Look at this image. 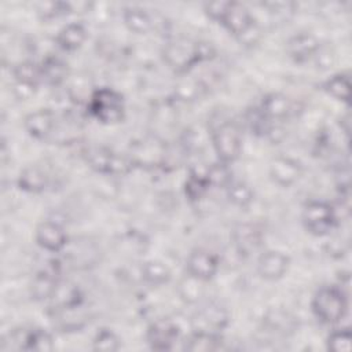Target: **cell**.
Here are the masks:
<instances>
[{
  "mask_svg": "<svg viewBox=\"0 0 352 352\" xmlns=\"http://www.w3.org/2000/svg\"><path fill=\"white\" fill-rule=\"evenodd\" d=\"M209 136L219 161L232 164L242 150V133L238 122L220 111L209 118Z\"/></svg>",
  "mask_w": 352,
  "mask_h": 352,
  "instance_id": "1",
  "label": "cell"
},
{
  "mask_svg": "<svg viewBox=\"0 0 352 352\" xmlns=\"http://www.w3.org/2000/svg\"><path fill=\"white\" fill-rule=\"evenodd\" d=\"M210 58V47L187 37L168 41L162 48V59L177 74L188 73L194 66Z\"/></svg>",
  "mask_w": 352,
  "mask_h": 352,
  "instance_id": "2",
  "label": "cell"
},
{
  "mask_svg": "<svg viewBox=\"0 0 352 352\" xmlns=\"http://www.w3.org/2000/svg\"><path fill=\"white\" fill-rule=\"evenodd\" d=\"M241 44L253 45L261 37V28L250 10L239 1H227L220 22Z\"/></svg>",
  "mask_w": 352,
  "mask_h": 352,
  "instance_id": "3",
  "label": "cell"
},
{
  "mask_svg": "<svg viewBox=\"0 0 352 352\" xmlns=\"http://www.w3.org/2000/svg\"><path fill=\"white\" fill-rule=\"evenodd\" d=\"M314 315L324 324H336L342 320L348 312V294L338 285L320 286L311 302Z\"/></svg>",
  "mask_w": 352,
  "mask_h": 352,
  "instance_id": "4",
  "label": "cell"
},
{
  "mask_svg": "<svg viewBox=\"0 0 352 352\" xmlns=\"http://www.w3.org/2000/svg\"><path fill=\"white\" fill-rule=\"evenodd\" d=\"M87 109L92 117L103 124L120 122L125 114L122 95L107 87L96 88L89 95Z\"/></svg>",
  "mask_w": 352,
  "mask_h": 352,
  "instance_id": "5",
  "label": "cell"
},
{
  "mask_svg": "<svg viewBox=\"0 0 352 352\" xmlns=\"http://www.w3.org/2000/svg\"><path fill=\"white\" fill-rule=\"evenodd\" d=\"M87 164L102 175L121 176L133 168V160L103 146H92L84 151Z\"/></svg>",
  "mask_w": 352,
  "mask_h": 352,
  "instance_id": "6",
  "label": "cell"
},
{
  "mask_svg": "<svg viewBox=\"0 0 352 352\" xmlns=\"http://www.w3.org/2000/svg\"><path fill=\"white\" fill-rule=\"evenodd\" d=\"M301 221L309 234L323 236L334 230L338 220L336 209L329 202L314 199L304 205Z\"/></svg>",
  "mask_w": 352,
  "mask_h": 352,
  "instance_id": "7",
  "label": "cell"
},
{
  "mask_svg": "<svg viewBox=\"0 0 352 352\" xmlns=\"http://www.w3.org/2000/svg\"><path fill=\"white\" fill-rule=\"evenodd\" d=\"M230 315L228 311L219 302H208L198 308L191 319L192 331H204L221 334L228 326Z\"/></svg>",
  "mask_w": 352,
  "mask_h": 352,
  "instance_id": "8",
  "label": "cell"
},
{
  "mask_svg": "<svg viewBox=\"0 0 352 352\" xmlns=\"http://www.w3.org/2000/svg\"><path fill=\"white\" fill-rule=\"evenodd\" d=\"M8 337L10 344H12V348L15 349L36 352H50L54 349L52 336L40 327L15 329Z\"/></svg>",
  "mask_w": 352,
  "mask_h": 352,
  "instance_id": "9",
  "label": "cell"
},
{
  "mask_svg": "<svg viewBox=\"0 0 352 352\" xmlns=\"http://www.w3.org/2000/svg\"><path fill=\"white\" fill-rule=\"evenodd\" d=\"M219 267V257L208 249H194L186 258L187 274L202 282L210 280L217 274Z\"/></svg>",
  "mask_w": 352,
  "mask_h": 352,
  "instance_id": "10",
  "label": "cell"
},
{
  "mask_svg": "<svg viewBox=\"0 0 352 352\" xmlns=\"http://www.w3.org/2000/svg\"><path fill=\"white\" fill-rule=\"evenodd\" d=\"M180 338V327L170 319H158L153 322L146 333L147 344L155 351L172 349Z\"/></svg>",
  "mask_w": 352,
  "mask_h": 352,
  "instance_id": "11",
  "label": "cell"
},
{
  "mask_svg": "<svg viewBox=\"0 0 352 352\" xmlns=\"http://www.w3.org/2000/svg\"><path fill=\"white\" fill-rule=\"evenodd\" d=\"M34 239L41 249L51 253L62 252L69 242L63 227L52 220H44L37 224Z\"/></svg>",
  "mask_w": 352,
  "mask_h": 352,
  "instance_id": "12",
  "label": "cell"
},
{
  "mask_svg": "<svg viewBox=\"0 0 352 352\" xmlns=\"http://www.w3.org/2000/svg\"><path fill=\"white\" fill-rule=\"evenodd\" d=\"M268 173L275 184L280 187H290L301 177L302 165L292 157L276 155L270 162Z\"/></svg>",
  "mask_w": 352,
  "mask_h": 352,
  "instance_id": "13",
  "label": "cell"
},
{
  "mask_svg": "<svg viewBox=\"0 0 352 352\" xmlns=\"http://www.w3.org/2000/svg\"><path fill=\"white\" fill-rule=\"evenodd\" d=\"M23 128L32 138L45 140L56 128V116L51 109H38L25 116Z\"/></svg>",
  "mask_w": 352,
  "mask_h": 352,
  "instance_id": "14",
  "label": "cell"
},
{
  "mask_svg": "<svg viewBox=\"0 0 352 352\" xmlns=\"http://www.w3.org/2000/svg\"><path fill=\"white\" fill-rule=\"evenodd\" d=\"M290 265V258L279 250H265L257 258V272L265 280L280 279Z\"/></svg>",
  "mask_w": 352,
  "mask_h": 352,
  "instance_id": "15",
  "label": "cell"
},
{
  "mask_svg": "<svg viewBox=\"0 0 352 352\" xmlns=\"http://www.w3.org/2000/svg\"><path fill=\"white\" fill-rule=\"evenodd\" d=\"M286 54L296 62H305L315 56L320 50L319 38L308 32H300L286 41Z\"/></svg>",
  "mask_w": 352,
  "mask_h": 352,
  "instance_id": "16",
  "label": "cell"
},
{
  "mask_svg": "<svg viewBox=\"0 0 352 352\" xmlns=\"http://www.w3.org/2000/svg\"><path fill=\"white\" fill-rule=\"evenodd\" d=\"M59 286L56 267H47L36 274L30 285V296L37 301L52 298Z\"/></svg>",
  "mask_w": 352,
  "mask_h": 352,
  "instance_id": "17",
  "label": "cell"
},
{
  "mask_svg": "<svg viewBox=\"0 0 352 352\" xmlns=\"http://www.w3.org/2000/svg\"><path fill=\"white\" fill-rule=\"evenodd\" d=\"M232 239L238 253L248 256L260 246L263 241V232L257 226L250 223H243L235 227L232 232Z\"/></svg>",
  "mask_w": 352,
  "mask_h": 352,
  "instance_id": "18",
  "label": "cell"
},
{
  "mask_svg": "<svg viewBox=\"0 0 352 352\" xmlns=\"http://www.w3.org/2000/svg\"><path fill=\"white\" fill-rule=\"evenodd\" d=\"M16 184L22 191L38 194L50 186V176L38 165H29L21 170Z\"/></svg>",
  "mask_w": 352,
  "mask_h": 352,
  "instance_id": "19",
  "label": "cell"
},
{
  "mask_svg": "<svg viewBox=\"0 0 352 352\" xmlns=\"http://www.w3.org/2000/svg\"><path fill=\"white\" fill-rule=\"evenodd\" d=\"M87 29L80 22H69L55 36L56 45L63 51H76L87 40Z\"/></svg>",
  "mask_w": 352,
  "mask_h": 352,
  "instance_id": "20",
  "label": "cell"
},
{
  "mask_svg": "<svg viewBox=\"0 0 352 352\" xmlns=\"http://www.w3.org/2000/svg\"><path fill=\"white\" fill-rule=\"evenodd\" d=\"M258 107L271 121H275L286 118L293 111V102L285 94L271 92L261 99Z\"/></svg>",
  "mask_w": 352,
  "mask_h": 352,
  "instance_id": "21",
  "label": "cell"
},
{
  "mask_svg": "<svg viewBox=\"0 0 352 352\" xmlns=\"http://www.w3.org/2000/svg\"><path fill=\"white\" fill-rule=\"evenodd\" d=\"M124 25L133 33L144 34L153 28L151 15L139 6H128L122 10Z\"/></svg>",
  "mask_w": 352,
  "mask_h": 352,
  "instance_id": "22",
  "label": "cell"
},
{
  "mask_svg": "<svg viewBox=\"0 0 352 352\" xmlns=\"http://www.w3.org/2000/svg\"><path fill=\"white\" fill-rule=\"evenodd\" d=\"M221 334L192 331L190 337L184 341L183 349L190 352H212L221 346Z\"/></svg>",
  "mask_w": 352,
  "mask_h": 352,
  "instance_id": "23",
  "label": "cell"
},
{
  "mask_svg": "<svg viewBox=\"0 0 352 352\" xmlns=\"http://www.w3.org/2000/svg\"><path fill=\"white\" fill-rule=\"evenodd\" d=\"M320 88L330 96L344 103H349L351 99V80L348 73H337L324 80Z\"/></svg>",
  "mask_w": 352,
  "mask_h": 352,
  "instance_id": "24",
  "label": "cell"
},
{
  "mask_svg": "<svg viewBox=\"0 0 352 352\" xmlns=\"http://www.w3.org/2000/svg\"><path fill=\"white\" fill-rule=\"evenodd\" d=\"M11 72L14 81L18 84L37 88V85L43 81L41 66L33 60H22L14 65Z\"/></svg>",
  "mask_w": 352,
  "mask_h": 352,
  "instance_id": "25",
  "label": "cell"
},
{
  "mask_svg": "<svg viewBox=\"0 0 352 352\" xmlns=\"http://www.w3.org/2000/svg\"><path fill=\"white\" fill-rule=\"evenodd\" d=\"M142 279L151 287L166 285L170 278V270L160 260H148L142 265Z\"/></svg>",
  "mask_w": 352,
  "mask_h": 352,
  "instance_id": "26",
  "label": "cell"
},
{
  "mask_svg": "<svg viewBox=\"0 0 352 352\" xmlns=\"http://www.w3.org/2000/svg\"><path fill=\"white\" fill-rule=\"evenodd\" d=\"M43 81L51 85H58L63 82L67 77V65L58 56H47L41 63Z\"/></svg>",
  "mask_w": 352,
  "mask_h": 352,
  "instance_id": "27",
  "label": "cell"
},
{
  "mask_svg": "<svg viewBox=\"0 0 352 352\" xmlns=\"http://www.w3.org/2000/svg\"><path fill=\"white\" fill-rule=\"evenodd\" d=\"M245 122L252 131V133L257 136H270L274 131L272 121L263 113V110L256 106L250 107L245 113Z\"/></svg>",
  "mask_w": 352,
  "mask_h": 352,
  "instance_id": "28",
  "label": "cell"
},
{
  "mask_svg": "<svg viewBox=\"0 0 352 352\" xmlns=\"http://www.w3.org/2000/svg\"><path fill=\"white\" fill-rule=\"evenodd\" d=\"M226 192L228 201L238 208H248L254 199L253 190L250 188L249 184H246L242 180L232 179L230 184L226 187Z\"/></svg>",
  "mask_w": 352,
  "mask_h": 352,
  "instance_id": "29",
  "label": "cell"
},
{
  "mask_svg": "<svg viewBox=\"0 0 352 352\" xmlns=\"http://www.w3.org/2000/svg\"><path fill=\"white\" fill-rule=\"evenodd\" d=\"M205 177L209 183V186L213 187H227L230 184V182L232 180V172L230 168V164L221 162V161H216L212 165L208 166L206 172H205Z\"/></svg>",
  "mask_w": 352,
  "mask_h": 352,
  "instance_id": "30",
  "label": "cell"
},
{
  "mask_svg": "<svg viewBox=\"0 0 352 352\" xmlns=\"http://www.w3.org/2000/svg\"><path fill=\"white\" fill-rule=\"evenodd\" d=\"M91 346L94 351L114 352L121 348V340L111 329L103 327V329H99L92 337Z\"/></svg>",
  "mask_w": 352,
  "mask_h": 352,
  "instance_id": "31",
  "label": "cell"
},
{
  "mask_svg": "<svg viewBox=\"0 0 352 352\" xmlns=\"http://www.w3.org/2000/svg\"><path fill=\"white\" fill-rule=\"evenodd\" d=\"M209 187L210 186L205 177V173L201 175L195 170H191L184 183V192L188 199L198 201L205 195V192L209 190Z\"/></svg>",
  "mask_w": 352,
  "mask_h": 352,
  "instance_id": "32",
  "label": "cell"
},
{
  "mask_svg": "<svg viewBox=\"0 0 352 352\" xmlns=\"http://www.w3.org/2000/svg\"><path fill=\"white\" fill-rule=\"evenodd\" d=\"M326 346L331 352H349L352 348V333L349 329L333 330L326 340Z\"/></svg>",
  "mask_w": 352,
  "mask_h": 352,
  "instance_id": "33",
  "label": "cell"
},
{
  "mask_svg": "<svg viewBox=\"0 0 352 352\" xmlns=\"http://www.w3.org/2000/svg\"><path fill=\"white\" fill-rule=\"evenodd\" d=\"M38 15L47 21V19H52V18H56V16H60V15H66L67 12H70V4L69 3H44L41 4V7L38 8Z\"/></svg>",
  "mask_w": 352,
  "mask_h": 352,
  "instance_id": "34",
  "label": "cell"
}]
</instances>
